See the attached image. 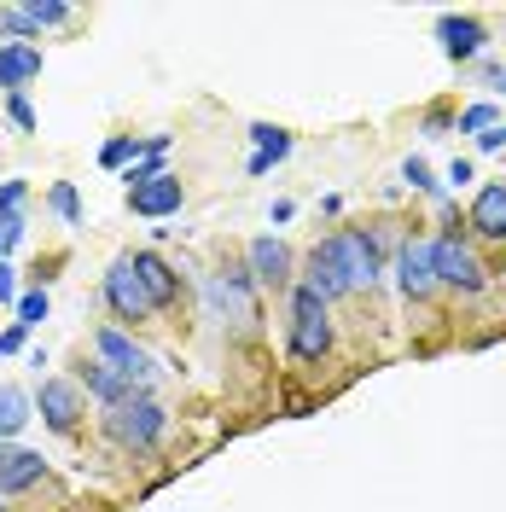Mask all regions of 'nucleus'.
<instances>
[{
  "label": "nucleus",
  "instance_id": "1",
  "mask_svg": "<svg viewBox=\"0 0 506 512\" xmlns=\"http://www.w3.org/2000/svg\"><path fill=\"white\" fill-rule=\"evenodd\" d=\"M338 274H344V286L349 291H367V286H379V268H384V256H379V233H355V227H338V233H326L315 245Z\"/></svg>",
  "mask_w": 506,
  "mask_h": 512
},
{
  "label": "nucleus",
  "instance_id": "2",
  "mask_svg": "<svg viewBox=\"0 0 506 512\" xmlns=\"http://www.w3.org/2000/svg\"><path fill=\"white\" fill-rule=\"evenodd\" d=\"M169 431V414H163L152 396H134L123 408H105V437L128 454H140V448H158V437Z\"/></svg>",
  "mask_w": 506,
  "mask_h": 512
},
{
  "label": "nucleus",
  "instance_id": "3",
  "mask_svg": "<svg viewBox=\"0 0 506 512\" xmlns=\"http://www.w3.org/2000/svg\"><path fill=\"white\" fill-rule=\"evenodd\" d=\"M326 350H332V315H326V303L309 286H297L291 291V355L320 361Z\"/></svg>",
  "mask_w": 506,
  "mask_h": 512
},
{
  "label": "nucleus",
  "instance_id": "4",
  "mask_svg": "<svg viewBox=\"0 0 506 512\" xmlns=\"http://www.w3.org/2000/svg\"><path fill=\"white\" fill-rule=\"evenodd\" d=\"M431 268H437V286H454V291H466V297L489 286V268L477 262L472 245H460V233L431 239Z\"/></svg>",
  "mask_w": 506,
  "mask_h": 512
},
{
  "label": "nucleus",
  "instance_id": "5",
  "mask_svg": "<svg viewBox=\"0 0 506 512\" xmlns=\"http://www.w3.org/2000/svg\"><path fill=\"white\" fill-rule=\"evenodd\" d=\"M94 361L117 367V373H123V379H134L140 390H152V379H158V361L140 350L128 332H117V326H99V332H94Z\"/></svg>",
  "mask_w": 506,
  "mask_h": 512
},
{
  "label": "nucleus",
  "instance_id": "6",
  "mask_svg": "<svg viewBox=\"0 0 506 512\" xmlns=\"http://www.w3.org/2000/svg\"><path fill=\"white\" fill-rule=\"evenodd\" d=\"M105 303H111V315H117V320H152V315H158L152 291L140 286V274H134V262H128V256H117V262L105 268Z\"/></svg>",
  "mask_w": 506,
  "mask_h": 512
},
{
  "label": "nucleus",
  "instance_id": "7",
  "mask_svg": "<svg viewBox=\"0 0 506 512\" xmlns=\"http://www.w3.org/2000/svg\"><path fill=\"white\" fill-rule=\"evenodd\" d=\"M204 297H210V309H216V315L239 320V326H251V320H256L251 268H222V274H210V286H204Z\"/></svg>",
  "mask_w": 506,
  "mask_h": 512
},
{
  "label": "nucleus",
  "instance_id": "8",
  "mask_svg": "<svg viewBox=\"0 0 506 512\" xmlns=\"http://www.w3.org/2000/svg\"><path fill=\"white\" fill-rule=\"evenodd\" d=\"M187 204V187L163 169V175H152V181H140V187H128V210L134 216H152V222H163V216H175Z\"/></svg>",
  "mask_w": 506,
  "mask_h": 512
},
{
  "label": "nucleus",
  "instance_id": "9",
  "mask_svg": "<svg viewBox=\"0 0 506 512\" xmlns=\"http://www.w3.org/2000/svg\"><path fill=\"white\" fill-rule=\"evenodd\" d=\"M35 408H41V419H47L53 431H76V425H82V384L76 379H47L41 396H35Z\"/></svg>",
  "mask_w": 506,
  "mask_h": 512
},
{
  "label": "nucleus",
  "instance_id": "10",
  "mask_svg": "<svg viewBox=\"0 0 506 512\" xmlns=\"http://www.w3.org/2000/svg\"><path fill=\"white\" fill-rule=\"evenodd\" d=\"M396 280H402V297H408V303H419V297L437 291V268H431V245H425V239H408V245L396 251Z\"/></svg>",
  "mask_w": 506,
  "mask_h": 512
},
{
  "label": "nucleus",
  "instance_id": "11",
  "mask_svg": "<svg viewBox=\"0 0 506 512\" xmlns=\"http://www.w3.org/2000/svg\"><path fill=\"white\" fill-rule=\"evenodd\" d=\"M437 41H443V53L454 64H472L483 47H489V30L477 24V18H460V12H448V18H437Z\"/></svg>",
  "mask_w": 506,
  "mask_h": 512
},
{
  "label": "nucleus",
  "instance_id": "12",
  "mask_svg": "<svg viewBox=\"0 0 506 512\" xmlns=\"http://www.w3.org/2000/svg\"><path fill=\"white\" fill-rule=\"evenodd\" d=\"M128 262H134V274H140V286L152 291V303H158V315H163V309H175V303H181V274H175V268H169V262H163L158 251H134Z\"/></svg>",
  "mask_w": 506,
  "mask_h": 512
},
{
  "label": "nucleus",
  "instance_id": "13",
  "mask_svg": "<svg viewBox=\"0 0 506 512\" xmlns=\"http://www.w3.org/2000/svg\"><path fill=\"white\" fill-rule=\"evenodd\" d=\"M35 76H41V47H30V41H0V88L6 94H24Z\"/></svg>",
  "mask_w": 506,
  "mask_h": 512
},
{
  "label": "nucleus",
  "instance_id": "14",
  "mask_svg": "<svg viewBox=\"0 0 506 512\" xmlns=\"http://www.w3.org/2000/svg\"><path fill=\"white\" fill-rule=\"evenodd\" d=\"M47 478V460L35 448H0V495H24Z\"/></svg>",
  "mask_w": 506,
  "mask_h": 512
},
{
  "label": "nucleus",
  "instance_id": "15",
  "mask_svg": "<svg viewBox=\"0 0 506 512\" xmlns=\"http://www.w3.org/2000/svg\"><path fill=\"white\" fill-rule=\"evenodd\" d=\"M245 262H251V280H262V286H291V251H285L274 233L251 239Z\"/></svg>",
  "mask_w": 506,
  "mask_h": 512
},
{
  "label": "nucleus",
  "instance_id": "16",
  "mask_svg": "<svg viewBox=\"0 0 506 512\" xmlns=\"http://www.w3.org/2000/svg\"><path fill=\"white\" fill-rule=\"evenodd\" d=\"M82 390L99 396L105 408H123V402H134V396H146L140 384L123 379V373H117V367H105V361H88V367H82Z\"/></svg>",
  "mask_w": 506,
  "mask_h": 512
},
{
  "label": "nucleus",
  "instance_id": "17",
  "mask_svg": "<svg viewBox=\"0 0 506 512\" xmlns=\"http://www.w3.org/2000/svg\"><path fill=\"white\" fill-rule=\"evenodd\" d=\"M472 227L483 233V239H506V181L477 187V198H472Z\"/></svg>",
  "mask_w": 506,
  "mask_h": 512
},
{
  "label": "nucleus",
  "instance_id": "18",
  "mask_svg": "<svg viewBox=\"0 0 506 512\" xmlns=\"http://www.w3.org/2000/svg\"><path fill=\"white\" fill-rule=\"evenodd\" d=\"M30 419H35V396H30V390L0 384V443H6V437H18Z\"/></svg>",
  "mask_w": 506,
  "mask_h": 512
},
{
  "label": "nucleus",
  "instance_id": "19",
  "mask_svg": "<svg viewBox=\"0 0 506 512\" xmlns=\"http://www.w3.org/2000/svg\"><path fill=\"white\" fill-rule=\"evenodd\" d=\"M251 140H256V158H251V175H268L280 158H291V134L285 128H268V123H256L251 128Z\"/></svg>",
  "mask_w": 506,
  "mask_h": 512
},
{
  "label": "nucleus",
  "instance_id": "20",
  "mask_svg": "<svg viewBox=\"0 0 506 512\" xmlns=\"http://www.w3.org/2000/svg\"><path fill=\"white\" fill-rule=\"evenodd\" d=\"M303 286L315 291L320 303H332V297H344V274H338V268H332V262H326V256L320 251H309V280H303Z\"/></svg>",
  "mask_w": 506,
  "mask_h": 512
},
{
  "label": "nucleus",
  "instance_id": "21",
  "mask_svg": "<svg viewBox=\"0 0 506 512\" xmlns=\"http://www.w3.org/2000/svg\"><path fill=\"white\" fill-rule=\"evenodd\" d=\"M134 158H146V140H134V134H111V140L99 146V163H105V169H123V163H134Z\"/></svg>",
  "mask_w": 506,
  "mask_h": 512
},
{
  "label": "nucleus",
  "instance_id": "22",
  "mask_svg": "<svg viewBox=\"0 0 506 512\" xmlns=\"http://www.w3.org/2000/svg\"><path fill=\"white\" fill-rule=\"evenodd\" d=\"M24 18H30V30H53V24H70V6H59V0H30L24 6Z\"/></svg>",
  "mask_w": 506,
  "mask_h": 512
},
{
  "label": "nucleus",
  "instance_id": "23",
  "mask_svg": "<svg viewBox=\"0 0 506 512\" xmlns=\"http://www.w3.org/2000/svg\"><path fill=\"white\" fill-rule=\"evenodd\" d=\"M489 128H501L495 105H466V111H460V134H489Z\"/></svg>",
  "mask_w": 506,
  "mask_h": 512
},
{
  "label": "nucleus",
  "instance_id": "24",
  "mask_svg": "<svg viewBox=\"0 0 506 512\" xmlns=\"http://www.w3.org/2000/svg\"><path fill=\"white\" fill-rule=\"evenodd\" d=\"M47 198H53V210H59V216H64L70 227L82 222V198H76V187H70V181H59V187L47 192Z\"/></svg>",
  "mask_w": 506,
  "mask_h": 512
},
{
  "label": "nucleus",
  "instance_id": "25",
  "mask_svg": "<svg viewBox=\"0 0 506 512\" xmlns=\"http://www.w3.org/2000/svg\"><path fill=\"white\" fill-rule=\"evenodd\" d=\"M41 320H47V291L35 286L18 297V326H41Z\"/></svg>",
  "mask_w": 506,
  "mask_h": 512
},
{
  "label": "nucleus",
  "instance_id": "26",
  "mask_svg": "<svg viewBox=\"0 0 506 512\" xmlns=\"http://www.w3.org/2000/svg\"><path fill=\"white\" fill-rule=\"evenodd\" d=\"M24 245V216H0V262Z\"/></svg>",
  "mask_w": 506,
  "mask_h": 512
},
{
  "label": "nucleus",
  "instance_id": "27",
  "mask_svg": "<svg viewBox=\"0 0 506 512\" xmlns=\"http://www.w3.org/2000/svg\"><path fill=\"white\" fill-rule=\"evenodd\" d=\"M0 30L18 35V41H30V47H35V30H30V18H24V6H6V12H0Z\"/></svg>",
  "mask_w": 506,
  "mask_h": 512
},
{
  "label": "nucleus",
  "instance_id": "28",
  "mask_svg": "<svg viewBox=\"0 0 506 512\" xmlns=\"http://www.w3.org/2000/svg\"><path fill=\"white\" fill-rule=\"evenodd\" d=\"M402 181H408L413 192H431V187H437V181H431V163H425V158H408V163H402Z\"/></svg>",
  "mask_w": 506,
  "mask_h": 512
},
{
  "label": "nucleus",
  "instance_id": "29",
  "mask_svg": "<svg viewBox=\"0 0 506 512\" xmlns=\"http://www.w3.org/2000/svg\"><path fill=\"white\" fill-rule=\"evenodd\" d=\"M6 111H12V123L24 128V134H35V128H41V123H35V105L24 94H6Z\"/></svg>",
  "mask_w": 506,
  "mask_h": 512
},
{
  "label": "nucleus",
  "instance_id": "30",
  "mask_svg": "<svg viewBox=\"0 0 506 512\" xmlns=\"http://www.w3.org/2000/svg\"><path fill=\"white\" fill-rule=\"evenodd\" d=\"M24 181H6V187H0V216H24Z\"/></svg>",
  "mask_w": 506,
  "mask_h": 512
},
{
  "label": "nucleus",
  "instance_id": "31",
  "mask_svg": "<svg viewBox=\"0 0 506 512\" xmlns=\"http://www.w3.org/2000/svg\"><path fill=\"white\" fill-rule=\"evenodd\" d=\"M0 303H18V268L0 262Z\"/></svg>",
  "mask_w": 506,
  "mask_h": 512
},
{
  "label": "nucleus",
  "instance_id": "32",
  "mask_svg": "<svg viewBox=\"0 0 506 512\" xmlns=\"http://www.w3.org/2000/svg\"><path fill=\"white\" fill-rule=\"evenodd\" d=\"M24 332H30V326H18V320H12V326H6V332H0V355L24 350Z\"/></svg>",
  "mask_w": 506,
  "mask_h": 512
},
{
  "label": "nucleus",
  "instance_id": "33",
  "mask_svg": "<svg viewBox=\"0 0 506 512\" xmlns=\"http://www.w3.org/2000/svg\"><path fill=\"white\" fill-rule=\"evenodd\" d=\"M448 181H454V187H460V181H472V163L454 158V163H448Z\"/></svg>",
  "mask_w": 506,
  "mask_h": 512
},
{
  "label": "nucleus",
  "instance_id": "34",
  "mask_svg": "<svg viewBox=\"0 0 506 512\" xmlns=\"http://www.w3.org/2000/svg\"><path fill=\"white\" fill-rule=\"evenodd\" d=\"M477 146H483V152H495V146H506V128H489V134H477Z\"/></svg>",
  "mask_w": 506,
  "mask_h": 512
},
{
  "label": "nucleus",
  "instance_id": "35",
  "mask_svg": "<svg viewBox=\"0 0 506 512\" xmlns=\"http://www.w3.org/2000/svg\"><path fill=\"white\" fill-rule=\"evenodd\" d=\"M483 82H489V88H506V70L501 64H483Z\"/></svg>",
  "mask_w": 506,
  "mask_h": 512
},
{
  "label": "nucleus",
  "instance_id": "36",
  "mask_svg": "<svg viewBox=\"0 0 506 512\" xmlns=\"http://www.w3.org/2000/svg\"><path fill=\"white\" fill-rule=\"evenodd\" d=\"M0 512H6V495H0Z\"/></svg>",
  "mask_w": 506,
  "mask_h": 512
},
{
  "label": "nucleus",
  "instance_id": "37",
  "mask_svg": "<svg viewBox=\"0 0 506 512\" xmlns=\"http://www.w3.org/2000/svg\"><path fill=\"white\" fill-rule=\"evenodd\" d=\"M0 448H6V443H0Z\"/></svg>",
  "mask_w": 506,
  "mask_h": 512
}]
</instances>
